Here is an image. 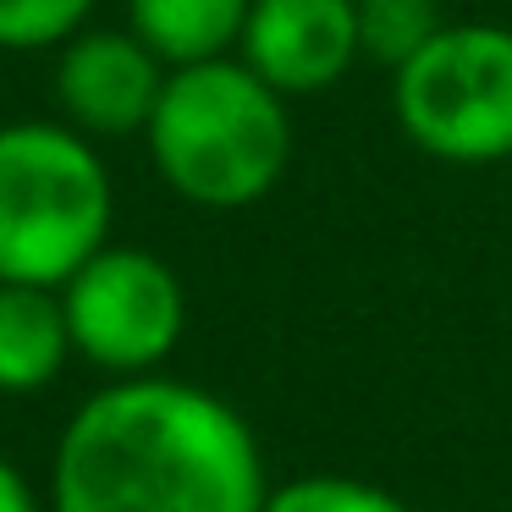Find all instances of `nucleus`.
Masks as SVG:
<instances>
[{
	"label": "nucleus",
	"instance_id": "1",
	"mask_svg": "<svg viewBox=\"0 0 512 512\" xmlns=\"http://www.w3.org/2000/svg\"><path fill=\"white\" fill-rule=\"evenodd\" d=\"M265 457L226 397L166 375H116L67 419L50 512H259Z\"/></svg>",
	"mask_w": 512,
	"mask_h": 512
},
{
	"label": "nucleus",
	"instance_id": "10",
	"mask_svg": "<svg viewBox=\"0 0 512 512\" xmlns=\"http://www.w3.org/2000/svg\"><path fill=\"white\" fill-rule=\"evenodd\" d=\"M441 28L446 23L435 0H358V50H364V61H375L386 72H397Z\"/></svg>",
	"mask_w": 512,
	"mask_h": 512
},
{
	"label": "nucleus",
	"instance_id": "7",
	"mask_svg": "<svg viewBox=\"0 0 512 512\" xmlns=\"http://www.w3.org/2000/svg\"><path fill=\"white\" fill-rule=\"evenodd\" d=\"M237 56L276 94H320L364 61L358 0H254Z\"/></svg>",
	"mask_w": 512,
	"mask_h": 512
},
{
	"label": "nucleus",
	"instance_id": "4",
	"mask_svg": "<svg viewBox=\"0 0 512 512\" xmlns=\"http://www.w3.org/2000/svg\"><path fill=\"white\" fill-rule=\"evenodd\" d=\"M391 111L402 138L430 160H512V28L446 23L391 72Z\"/></svg>",
	"mask_w": 512,
	"mask_h": 512
},
{
	"label": "nucleus",
	"instance_id": "8",
	"mask_svg": "<svg viewBox=\"0 0 512 512\" xmlns=\"http://www.w3.org/2000/svg\"><path fill=\"white\" fill-rule=\"evenodd\" d=\"M72 331L61 287L0 281V397H34L67 369Z\"/></svg>",
	"mask_w": 512,
	"mask_h": 512
},
{
	"label": "nucleus",
	"instance_id": "11",
	"mask_svg": "<svg viewBox=\"0 0 512 512\" xmlns=\"http://www.w3.org/2000/svg\"><path fill=\"white\" fill-rule=\"evenodd\" d=\"M100 0H0V50L39 56L67 45L78 28H89Z\"/></svg>",
	"mask_w": 512,
	"mask_h": 512
},
{
	"label": "nucleus",
	"instance_id": "5",
	"mask_svg": "<svg viewBox=\"0 0 512 512\" xmlns=\"http://www.w3.org/2000/svg\"><path fill=\"white\" fill-rule=\"evenodd\" d=\"M72 353L105 375H155L188 331L182 276L149 248L105 243L61 281Z\"/></svg>",
	"mask_w": 512,
	"mask_h": 512
},
{
	"label": "nucleus",
	"instance_id": "13",
	"mask_svg": "<svg viewBox=\"0 0 512 512\" xmlns=\"http://www.w3.org/2000/svg\"><path fill=\"white\" fill-rule=\"evenodd\" d=\"M0 512H45L28 485V474L12 463V457H0Z\"/></svg>",
	"mask_w": 512,
	"mask_h": 512
},
{
	"label": "nucleus",
	"instance_id": "3",
	"mask_svg": "<svg viewBox=\"0 0 512 512\" xmlns=\"http://www.w3.org/2000/svg\"><path fill=\"white\" fill-rule=\"evenodd\" d=\"M116 182L89 133L72 122L0 127V281L61 287L111 243Z\"/></svg>",
	"mask_w": 512,
	"mask_h": 512
},
{
	"label": "nucleus",
	"instance_id": "2",
	"mask_svg": "<svg viewBox=\"0 0 512 512\" xmlns=\"http://www.w3.org/2000/svg\"><path fill=\"white\" fill-rule=\"evenodd\" d=\"M160 182L193 210H248L292 166V111L243 56L171 67L144 127Z\"/></svg>",
	"mask_w": 512,
	"mask_h": 512
},
{
	"label": "nucleus",
	"instance_id": "12",
	"mask_svg": "<svg viewBox=\"0 0 512 512\" xmlns=\"http://www.w3.org/2000/svg\"><path fill=\"white\" fill-rule=\"evenodd\" d=\"M259 512H413V507L353 474H303V479H287L281 490H270Z\"/></svg>",
	"mask_w": 512,
	"mask_h": 512
},
{
	"label": "nucleus",
	"instance_id": "9",
	"mask_svg": "<svg viewBox=\"0 0 512 512\" xmlns=\"http://www.w3.org/2000/svg\"><path fill=\"white\" fill-rule=\"evenodd\" d=\"M254 0H127V28L166 67L232 56Z\"/></svg>",
	"mask_w": 512,
	"mask_h": 512
},
{
	"label": "nucleus",
	"instance_id": "6",
	"mask_svg": "<svg viewBox=\"0 0 512 512\" xmlns=\"http://www.w3.org/2000/svg\"><path fill=\"white\" fill-rule=\"evenodd\" d=\"M166 61L133 34V28H78L56 45V105L61 122L89 138H133L149 127Z\"/></svg>",
	"mask_w": 512,
	"mask_h": 512
}]
</instances>
